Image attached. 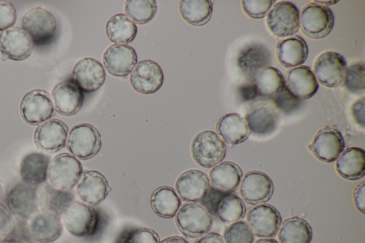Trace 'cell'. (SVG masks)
I'll return each mask as SVG.
<instances>
[{
	"mask_svg": "<svg viewBox=\"0 0 365 243\" xmlns=\"http://www.w3.org/2000/svg\"><path fill=\"white\" fill-rule=\"evenodd\" d=\"M138 61L135 49L127 44H113L103 55V63L106 71L116 77L128 76Z\"/></svg>",
	"mask_w": 365,
	"mask_h": 243,
	"instance_id": "21",
	"label": "cell"
},
{
	"mask_svg": "<svg viewBox=\"0 0 365 243\" xmlns=\"http://www.w3.org/2000/svg\"><path fill=\"white\" fill-rule=\"evenodd\" d=\"M364 97L355 101L351 107V113L355 123L361 128H364Z\"/></svg>",
	"mask_w": 365,
	"mask_h": 243,
	"instance_id": "48",
	"label": "cell"
},
{
	"mask_svg": "<svg viewBox=\"0 0 365 243\" xmlns=\"http://www.w3.org/2000/svg\"><path fill=\"white\" fill-rule=\"evenodd\" d=\"M125 243H160V237L154 229L141 227L131 232Z\"/></svg>",
	"mask_w": 365,
	"mask_h": 243,
	"instance_id": "44",
	"label": "cell"
},
{
	"mask_svg": "<svg viewBox=\"0 0 365 243\" xmlns=\"http://www.w3.org/2000/svg\"><path fill=\"white\" fill-rule=\"evenodd\" d=\"M21 25L36 46L51 43L57 29L54 16L48 10L41 7H34L27 11L22 18Z\"/></svg>",
	"mask_w": 365,
	"mask_h": 243,
	"instance_id": "5",
	"label": "cell"
},
{
	"mask_svg": "<svg viewBox=\"0 0 365 243\" xmlns=\"http://www.w3.org/2000/svg\"><path fill=\"white\" fill-rule=\"evenodd\" d=\"M34 43L29 34L19 27H12L0 32L1 61H20L29 58Z\"/></svg>",
	"mask_w": 365,
	"mask_h": 243,
	"instance_id": "14",
	"label": "cell"
},
{
	"mask_svg": "<svg viewBox=\"0 0 365 243\" xmlns=\"http://www.w3.org/2000/svg\"><path fill=\"white\" fill-rule=\"evenodd\" d=\"M215 129L223 141L230 145L243 143L250 133L245 120L235 113L221 116L216 123Z\"/></svg>",
	"mask_w": 365,
	"mask_h": 243,
	"instance_id": "30",
	"label": "cell"
},
{
	"mask_svg": "<svg viewBox=\"0 0 365 243\" xmlns=\"http://www.w3.org/2000/svg\"><path fill=\"white\" fill-rule=\"evenodd\" d=\"M16 21V11L11 3L0 0V31L12 28Z\"/></svg>",
	"mask_w": 365,
	"mask_h": 243,
	"instance_id": "45",
	"label": "cell"
},
{
	"mask_svg": "<svg viewBox=\"0 0 365 243\" xmlns=\"http://www.w3.org/2000/svg\"><path fill=\"white\" fill-rule=\"evenodd\" d=\"M285 87L299 100L308 99L317 93L319 83L309 67L300 66L287 71Z\"/></svg>",
	"mask_w": 365,
	"mask_h": 243,
	"instance_id": "25",
	"label": "cell"
},
{
	"mask_svg": "<svg viewBox=\"0 0 365 243\" xmlns=\"http://www.w3.org/2000/svg\"><path fill=\"white\" fill-rule=\"evenodd\" d=\"M246 219L253 234L258 237H274L282 224L279 212L269 204L257 205L250 209Z\"/></svg>",
	"mask_w": 365,
	"mask_h": 243,
	"instance_id": "13",
	"label": "cell"
},
{
	"mask_svg": "<svg viewBox=\"0 0 365 243\" xmlns=\"http://www.w3.org/2000/svg\"><path fill=\"white\" fill-rule=\"evenodd\" d=\"M268 49L259 43H252L245 46L240 51L237 62L241 73L247 79L254 78L255 75L270 63Z\"/></svg>",
	"mask_w": 365,
	"mask_h": 243,
	"instance_id": "26",
	"label": "cell"
},
{
	"mask_svg": "<svg viewBox=\"0 0 365 243\" xmlns=\"http://www.w3.org/2000/svg\"><path fill=\"white\" fill-rule=\"evenodd\" d=\"M347 69L344 58L334 51L320 54L314 63V74L319 83L329 88L340 86Z\"/></svg>",
	"mask_w": 365,
	"mask_h": 243,
	"instance_id": "11",
	"label": "cell"
},
{
	"mask_svg": "<svg viewBox=\"0 0 365 243\" xmlns=\"http://www.w3.org/2000/svg\"><path fill=\"white\" fill-rule=\"evenodd\" d=\"M49 156L32 152L26 154L21 161L19 176L22 182L34 186L39 185L47 180Z\"/></svg>",
	"mask_w": 365,
	"mask_h": 243,
	"instance_id": "28",
	"label": "cell"
},
{
	"mask_svg": "<svg viewBox=\"0 0 365 243\" xmlns=\"http://www.w3.org/2000/svg\"><path fill=\"white\" fill-rule=\"evenodd\" d=\"M225 243H253L255 236L244 221H237L228 225L223 233Z\"/></svg>",
	"mask_w": 365,
	"mask_h": 243,
	"instance_id": "41",
	"label": "cell"
},
{
	"mask_svg": "<svg viewBox=\"0 0 365 243\" xmlns=\"http://www.w3.org/2000/svg\"><path fill=\"white\" fill-rule=\"evenodd\" d=\"M12 214L6 205L0 202V235L9 234L14 227Z\"/></svg>",
	"mask_w": 365,
	"mask_h": 243,
	"instance_id": "47",
	"label": "cell"
},
{
	"mask_svg": "<svg viewBox=\"0 0 365 243\" xmlns=\"http://www.w3.org/2000/svg\"><path fill=\"white\" fill-rule=\"evenodd\" d=\"M19 112L24 120L31 125H38L50 120L54 115L50 94L40 88L28 91L21 98Z\"/></svg>",
	"mask_w": 365,
	"mask_h": 243,
	"instance_id": "8",
	"label": "cell"
},
{
	"mask_svg": "<svg viewBox=\"0 0 365 243\" xmlns=\"http://www.w3.org/2000/svg\"><path fill=\"white\" fill-rule=\"evenodd\" d=\"M273 104L277 110L284 113H289L296 110L301 103L299 99L292 95L284 86L283 90L272 99Z\"/></svg>",
	"mask_w": 365,
	"mask_h": 243,
	"instance_id": "43",
	"label": "cell"
},
{
	"mask_svg": "<svg viewBox=\"0 0 365 243\" xmlns=\"http://www.w3.org/2000/svg\"><path fill=\"white\" fill-rule=\"evenodd\" d=\"M314 2L327 6L336 4L338 1H314Z\"/></svg>",
	"mask_w": 365,
	"mask_h": 243,
	"instance_id": "55",
	"label": "cell"
},
{
	"mask_svg": "<svg viewBox=\"0 0 365 243\" xmlns=\"http://www.w3.org/2000/svg\"><path fill=\"white\" fill-rule=\"evenodd\" d=\"M336 160V170L342 178L356 180L364 177L365 152L362 148H348L343 150Z\"/></svg>",
	"mask_w": 365,
	"mask_h": 243,
	"instance_id": "31",
	"label": "cell"
},
{
	"mask_svg": "<svg viewBox=\"0 0 365 243\" xmlns=\"http://www.w3.org/2000/svg\"><path fill=\"white\" fill-rule=\"evenodd\" d=\"M193 243H225V242L218 233L209 232L197 239Z\"/></svg>",
	"mask_w": 365,
	"mask_h": 243,
	"instance_id": "51",
	"label": "cell"
},
{
	"mask_svg": "<svg viewBox=\"0 0 365 243\" xmlns=\"http://www.w3.org/2000/svg\"><path fill=\"white\" fill-rule=\"evenodd\" d=\"M213 4L210 0H182L179 11L182 19L190 25L202 26L210 20Z\"/></svg>",
	"mask_w": 365,
	"mask_h": 243,
	"instance_id": "36",
	"label": "cell"
},
{
	"mask_svg": "<svg viewBox=\"0 0 365 243\" xmlns=\"http://www.w3.org/2000/svg\"><path fill=\"white\" fill-rule=\"evenodd\" d=\"M61 221L71 234L88 237L98 230L100 218L93 206L81 201H73L63 213Z\"/></svg>",
	"mask_w": 365,
	"mask_h": 243,
	"instance_id": "1",
	"label": "cell"
},
{
	"mask_svg": "<svg viewBox=\"0 0 365 243\" xmlns=\"http://www.w3.org/2000/svg\"><path fill=\"white\" fill-rule=\"evenodd\" d=\"M237 95L242 101L252 100L258 95L253 83L242 85L238 88Z\"/></svg>",
	"mask_w": 365,
	"mask_h": 243,
	"instance_id": "50",
	"label": "cell"
},
{
	"mask_svg": "<svg viewBox=\"0 0 365 243\" xmlns=\"http://www.w3.org/2000/svg\"><path fill=\"white\" fill-rule=\"evenodd\" d=\"M207 175L199 170H188L181 173L175 182V190L180 198L190 203L201 202L210 189Z\"/></svg>",
	"mask_w": 365,
	"mask_h": 243,
	"instance_id": "19",
	"label": "cell"
},
{
	"mask_svg": "<svg viewBox=\"0 0 365 243\" xmlns=\"http://www.w3.org/2000/svg\"><path fill=\"white\" fill-rule=\"evenodd\" d=\"M0 243H25L21 239L14 237H7L0 240Z\"/></svg>",
	"mask_w": 365,
	"mask_h": 243,
	"instance_id": "53",
	"label": "cell"
},
{
	"mask_svg": "<svg viewBox=\"0 0 365 243\" xmlns=\"http://www.w3.org/2000/svg\"><path fill=\"white\" fill-rule=\"evenodd\" d=\"M273 192L274 185L272 179L266 173L258 170L247 172L240 187L241 197L252 205L267 202Z\"/></svg>",
	"mask_w": 365,
	"mask_h": 243,
	"instance_id": "17",
	"label": "cell"
},
{
	"mask_svg": "<svg viewBox=\"0 0 365 243\" xmlns=\"http://www.w3.org/2000/svg\"><path fill=\"white\" fill-rule=\"evenodd\" d=\"M136 25L123 14H117L109 18L106 25L108 38L115 44L129 43L137 35Z\"/></svg>",
	"mask_w": 365,
	"mask_h": 243,
	"instance_id": "37",
	"label": "cell"
},
{
	"mask_svg": "<svg viewBox=\"0 0 365 243\" xmlns=\"http://www.w3.org/2000/svg\"><path fill=\"white\" fill-rule=\"evenodd\" d=\"M6 207L17 219L28 220L38 212V190L22 182L15 183L6 195Z\"/></svg>",
	"mask_w": 365,
	"mask_h": 243,
	"instance_id": "9",
	"label": "cell"
},
{
	"mask_svg": "<svg viewBox=\"0 0 365 243\" xmlns=\"http://www.w3.org/2000/svg\"><path fill=\"white\" fill-rule=\"evenodd\" d=\"M308 46L303 38L295 35L280 40L276 46V56L285 68L302 65L308 56Z\"/></svg>",
	"mask_w": 365,
	"mask_h": 243,
	"instance_id": "29",
	"label": "cell"
},
{
	"mask_svg": "<svg viewBox=\"0 0 365 243\" xmlns=\"http://www.w3.org/2000/svg\"><path fill=\"white\" fill-rule=\"evenodd\" d=\"M345 142L340 131L327 125L320 129L308 146L310 151L320 161L334 162L343 152Z\"/></svg>",
	"mask_w": 365,
	"mask_h": 243,
	"instance_id": "12",
	"label": "cell"
},
{
	"mask_svg": "<svg viewBox=\"0 0 365 243\" xmlns=\"http://www.w3.org/2000/svg\"><path fill=\"white\" fill-rule=\"evenodd\" d=\"M164 75L161 67L150 59L138 62L130 73V86L138 93L150 95L163 86Z\"/></svg>",
	"mask_w": 365,
	"mask_h": 243,
	"instance_id": "15",
	"label": "cell"
},
{
	"mask_svg": "<svg viewBox=\"0 0 365 243\" xmlns=\"http://www.w3.org/2000/svg\"><path fill=\"white\" fill-rule=\"evenodd\" d=\"M255 243H279L276 239L272 238H262L257 239Z\"/></svg>",
	"mask_w": 365,
	"mask_h": 243,
	"instance_id": "54",
	"label": "cell"
},
{
	"mask_svg": "<svg viewBox=\"0 0 365 243\" xmlns=\"http://www.w3.org/2000/svg\"><path fill=\"white\" fill-rule=\"evenodd\" d=\"M334 24L331 10L314 1L304 6L299 15V27L302 33L312 39L327 36L331 31Z\"/></svg>",
	"mask_w": 365,
	"mask_h": 243,
	"instance_id": "6",
	"label": "cell"
},
{
	"mask_svg": "<svg viewBox=\"0 0 365 243\" xmlns=\"http://www.w3.org/2000/svg\"><path fill=\"white\" fill-rule=\"evenodd\" d=\"M190 152L197 165L204 168H211L225 157L226 145L215 132L203 130L192 138Z\"/></svg>",
	"mask_w": 365,
	"mask_h": 243,
	"instance_id": "2",
	"label": "cell"
},
{
	"mask_svg": "<svg viewBox=\"0 0 365 243\" xmlns=\"http://www.w3.org/2000/svg\"><path fill=\"white\" fill-rule=\"evenodd\" d=\"M160 243H189L185 239L180 236H170L163 239Z\"/></svg>",
	"mask_w": 365,
	"mask_h": 243,
	"instance_id": "52",
	"label": "cell"
},
{
	"mask_svg": "<svg viewBox=\"0 0 365 243\" xmlns=\"http://www.w3.org/2000/svg\"><path fill=\"white\" fill-rule=\"evenodd\" d=\"M51 97L56 112L63 116H72L82 108L84 94L71 79L57 83L52 90Z\"/></svg>",
	"mask_w": 365,
	"mask_h": 243,
	"instance_id": "23",
	"label": "cell"
},
{
	"mask_svg": "<svg viewBox=\"0 0 365 243\" xmlns=\"http://www.w3.org/2000/svg\"><path fill=\"white\" fill-rule=\"evenodd\" d=\"M101 145L99 131L94 125L87 123L73 125L66 140L68 151L81 160L94 157L100 151Z\"/></svg>",
	"mask_w": 365,
	"mask_h": 243,
	"instance_id": "4",
	"label": "cell"
},
{
	"mask_svg": "<svg viewBox=\"0 0 365 243\" xmlns=\"http://www.w3.org/2000/svg\"><path fill=\"white\" fill-rule=\"evenodd\" d=\"M175 224L185 237L197 238L207 234L212 225L208 211L197 203H185L175 215Z\"/></svg>",
	"mask_w": 365,
	"mask_h": 243,
	"instance_id": "7",
	"label": "cell"
},
{
	"mask_svg": "<svg viewBox=\"0 0 365 243\" xmlns=\"http://www.w3.org/2000/svg\"><path fill=\"white\" fill-rule=\"evenodd\" d=\"M246 212L244 202L237 195L226 193L220 201L216 214L223 223L230 224L242 219Z\"/></svg>",
	"mask_w": 365,
	"mask_h": 243,
	"instance_id": "38",
	"label": "cell"
},
{
	"mask_svg": "<svg viewBox=\"0 0 365 243\" xmlns=\"http://www.w3.org/2000/svg\"><path fill=\"white\" fill-rule=\"evenodd\" d=\"M68 128L61 120L53 118L39 125L34 133L36 146L46 152L53 153L66 145Z\"/></svg>",
	"mask_w": 365,
	"mask_h": 243,
	"instance_id": "16",
	"label": "cell"
},
{
	"mask_svg": "<svg viewBox=\"0 0 365 243\" xmlns=\"http://www.w3.org/2000/svg\"><path fill=\"white\" fill-rule=\"evenodd\" d=\"M1 193H2V187H1V184L0 182V197L1 195Z\"/></svg>",
	"mask_w": 365,
	"mask_h": 243,
	"instance_id": "56",
	"label": "cell"
},
{
	"mask_svg": "<svg viewBox=\"0 0 365 243\" xmlns=\"http://www.w3.org/2000/svg\"><path fill=\"white\" fill-rule=\"evenodd\" d=\"M72 202L71 192L56 189L49 183L44 184L38 190V205L41 210L61 216Z\"/></svg>",
	"mask_w": 365,
	"mask_h": 243,
	"instance_id": "33",
	"label": "cell"
},
{
	"mask_svg": "<svg viewBox=\"0 0 365 243\" xmlns=\"http://www.w3.org/2000/svg\"><path fill=\"white\" fill-rule=\"evenodd\" d=\"M364 63L357 62L351 64L346 69L343 81L344 87L350 93L356 95L364 92Z\"/></svg>",
	"mask_w": 365,
	"mask_h": 243,
	"instance_id": "40",
	"label": "cell"
},
{
	"mask_svg": "<svg viewBox=\"0 0 365 243\" xmlns=\"http://www.w3.org/2000/svg\"><path fill=\"white\" fill-rule=\"evenodd\" d=\"M82 174L81 162L73 155L62 152L50 160L47 179L53 187L70 191L78 184Z\"/></svg>",
	"mask_w": 365,
	"mask_h": 243,
	"instance_id": "3",
	"label": "cell"
},
{
	"mask_svg": "<svg viewBox=\"0 0 365 243\" xmlns=\"http://www.w3.org/2000/svg\"><path fill=\"white\" fill-rule=\"evenodd\" d=\"M225 194V192L210 187L205 198L201 201L202 207H204L210 214L215 215L217 207Z\"/></svg>",
	"mask_w": 365,
	"mask_h": 243,
	"instance_id": "46",
	"label": "cell"
},
{
	"mask_svg": "<svg viewBox=\"0 0 365 243\" xmlns=\"http://www.w3.org/2000/svg\"><path fill=\"white\" fill-rule=\"evenodd\" d=\"M151 210L157 216L170 219L176 215L181 205V199L170 186L156 187L149 198Z\"/></svg>",
	"mask_w": 365,
	"mask_h": 243,
	"instance_id": "32",
	"label": "cell"
},
{
	"mask_svg": "<svg viewBox=\"0 0 365 243\" xmlns=\"http://www.w3.org/2000/svg\"><path fill=\"white\" fill-rule=\"evenodd\" d=\"M250 132L257 136L272 134L277 128L279 115L278 110L267 103H257L252 105L244 118Z\"/></svg>",
	"mask_w": 365,
	"mask_h": 243,
	"instance_id": "24",
	"label": "cell"
},
{
	"mask_svg": "<svg viewBox=\"0 0 365 243\" xmlns=\"http://www.w3.org/2000/svg\"><path fill=\"white\" fill-rule=\"evenodd\" d=\"M154 0H127L124 6L126 16L135 24L143 25L150 22L157 11Z\"/></svg>",
	"mask_w": 365,
	"mask_h": 243,
	"instance_id": "39",
	"label": "cell"
},
{
	"mask_svg": "<svg viewBox=\"0 0 365 243\" xmlns=\"http://www.w3.org/2000/svg\"><path fill=\"white\" fill-rule=\"evenodd\" d=\"M83 92L91 93L100 89L106 80L104 67L96 58L86 57L74 65L71 78Z\"/></svg>",
	"mask_w": 365,
	"mask_h": 243,
	"instance_id": "22",
	"label": "cell"
},
{
	"mask_svg": "<svg viewBox=\"0 0 365 243\" xmlns=\"http://www.w3.org/2000/svg\"><path fill=\"white\" fill-rule=\"evenodd\" d=\"M275 2L274 0L242 1L244 12L250 18L259 19L264 18Z\"/></svg>",
	"mask_w": 365,
	"mask_h": 243,
	"instance_id": "42",
	"label": "cell"
},
{
	"mask_svg": "<svg viewBox=\"0 0 365 243\" xmlns=\"http://www.w3.org/2000/svg\"><path fill=\"white\" fill-rule=\"evenodd\" d=\"M266 22L274 36L280 38L291 36L299 29V11L290 1H279L267 15Z\"/></svg>",
	"mask_w": 365,
	"mask_h": 243,
	"instance_id": "10",
	"label": "cell"
},
{
	"mask_svg": "<svg viewBox=\"0 0 365 243\" xmlns=\"http://www.w3.org/2000/svg\"><path fill=\"white\" fill-rule=\"evenodd\" d=\"M253 83L257 95L272 99L284 88V78L281 71L277 68L267 66L260 70L254 77Z\"/></svg>",
	"mask_w": 365,
	"mask_h": 243,
	"instance_id": "34",
	"label": "cell"
},
{
	"mask_svg": "<svg viewBox=\"0 0 365 243\" xmlns=\"http://www.w3.org/2000/svg\"><path fill=\"white\" fill-rule=\"evenodd\" d=\"M312 235V227L305 219L292 217L281 224L278 239L279 243H310Z\"/></svg>",
	"mask_w": 365,
	"mask_h": 243,
	"instance_id": "35",
	"label": "cell"
},
{
	"mask_svg": "<svg viewBox=\"0 0 365 243\" xmlns=\"http://www.w3.org/2000/svg\"><path fill=\"white\" fill-rule=\"evenodd\" d=\"M364 195L365 182L362 181L356 186L353 192V200L354 205L358 211L362 214H364L365 212Z\"/></svg>",
	"mask_w": 365,
	"mask_h": 243,
	"instance_id": "49",
	"label": "cell"
},
{
	"mask_svg": "<svg viewBox=\"0 0 365 243\" xmlns=\"http://www.w3.org/2000/svg\"><path fill=\"white\" fill-rule=\"evenodd\" d=\"M27 229L30 237L38 242H53L63 231L61 216L47 211H38L28 219Z\"/></svg>",
	"mask_w": 365,
	"mask_h": 243,
	"instance_id": "18",
	"label": "cell"
},
{
	"mask_svg": "<svg viewBox=\"0 0 365 243\" xmlns=\"http://www.w3.org/2000/svg\"><path fill=\"white\" fill-rule=\"evenodd\" d=\"M242 170L231 161H224L214 166L209 172L211 187L225 193H231L239 187Z\"/></svg>",
	"mask_w": 365,
	"mask_h": 243,
	"instance_id": "27",
	"label": "cell"
},
{
	"mask_svg": "<svg viewBox=\"0 0 365 243\" xmlns=\"http://www.w3.org/2000/svg\"><path fill=\"white\" fill-rule=\"evenodd\" d=\"M106 177L97 170L83 172L76 187L78 199L89 205L96 206L101 203L111 191Z\"/></svg>",
	"mask_w": 365,
	"mask_h": 243,
	"instance_id": "20",
	"label": "cell"
}]
</instances>
